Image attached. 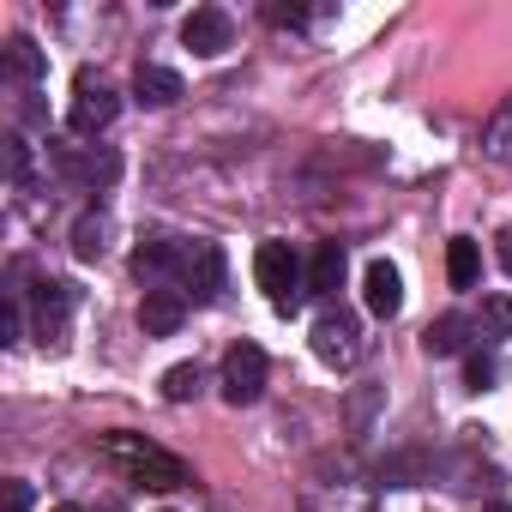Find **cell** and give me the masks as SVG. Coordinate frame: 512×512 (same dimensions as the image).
I'll return each mask as SVG.
<instances>
[{"mask_svg": "<svg viewBox=\"0 0 512 512\" xmlns=\"http://www.w3.org/2000/svg\"><path fill=\"white\" fill-rule=\"evenodd\" d=\"M253 278H260V290L272 296L278 314H296L308 284H302V260L290 241H260V253H253Z\"/></svg>", "mask_w": 512, "mask_h": 512, "instance_id": "6da1fadb", "label": "cell"}, {"mask_svg": "<svg viewBox=\"0 0 512 512\" xmlns=\"http://www.w3.org/2000/svg\"><path fill=\"white\" fill-rule=\"evenodd\" d=\"M103 446H109V458H115V464H127V476H133V482H145V488H181V482H187V464H181V458H169L163 446L139 440V434H109Z\"/></svg>", "mask_w": 512, "mask_h": 512, "instance_id": "7a4b0ae2", "label": "cell"}, {"mask_svg": "<svg viewBox=\"0 0 512 512\" xmlns=\"http://www.w3.org/2000/svg\"><path fill=\"white\" fill-rule=\"evenodd\" d=\"M308 344H314V356H320L326 368H350V362L362 356V326H356L344 308H332V314L314 320V338H308Z\"/></svg>", "mask_w": 512, "mask_h": 512, "instance_id": "3957f363", "label": "cell"}, {"mask_svg": "<svg viewBox=\"0 0 512 512\" xmlns=\"http://www.w3.org/2000/svg\"><path fill=\"white\" fill-rule=\"evenodd\" d=\"M266 392V350L260 344H235L223 356V398L229 404H260Z\"/></svg>", "mask_w": 512, "mask_h": 512, "instance_id": "277c9868", "label": "cell"}, {"mask_svg": "<svg viewBox=\"0 0 512 512\" xmlns=\"http://www.w3.org/2000/svg\"><path fill=\"white\" fill-rule=\"evenodd\" d=\"M115 115H121V97H115L103 79L79 73V97H73V115H67V127H73L79 139H91V133H103Z\"/></svg>", "mask_w": 512, "mask_h": 512, "instance_id": "5b68a950", "label": "cell"}, {"mask_svg": "<svg viewBox=\"0 0 512 512\" xmlns=\"http://www.w3.org/2000/svg\"><path fill=\"white\" fill-rule=\"evenodd\" d=\"M223 272H229V260H223L217 241H193V247H187L181 284L193 290V302H217V296H223Z\"/></svg>", "mask_w": 512, "mask_h": 512, "instance_id": "8992f818", "label": "cell"}, {"mask_svg": "<svg viewBox=\"0 0 512 512\" xmlns=\"http://www.w3.org/2000/svg\"><path fill=\"white\" fill-rule=\"evenodd\" d=\"M181 43H187L193 55H205V61H211V55H223V49L235 43V19H229L223 7H193V13H187V25H181Z\"/></svg>", "mask_w": 512, "mask_h": 512, "instance_id": "52a82bcc", "label": "cell"}, {"mask_svg": "<svg viewBox=\"0 0 512 512\" xmlns=\"http://www.w3.org/2000/svg\"><path fill=\"white\" fill-rule=\"evenodd\" d=\"M362 302H368V314H380V320H392V314L404 308V278H398L392 260H368V272H362Z\"/></svg>", "mask_w": 512, "mask_h": 512, "instance_id": "ba28073f", "label": "cell"}, {"mask_svg": "<svg viewBox=\"0 0 512 512\" xmlns=\"http://www.w3.org/2000/svg\"><path fill=\"white\" fill-rule=\"evenodd\" d=\"M73 302H79V290H73V284H61V278H43V284H37L31 308H37V332H43V344L67 332V314H73Z\"/></svg>", "mask_w": 512, "mask_h": 512, "instance_id": "9c48e42d", "label": "cell"}, {"mask_svg": "<svg viewBox=\"0 0 512 512\" xmlns=\"http://www.w3.org/2000/svg\"><path fill=\"white\" fill-rule=\"evenodd\" d=\"M181 320H187V296H181V290H145V302H139L145 338H175Z\"/></svg>", "mask_w": 512, "mask_h": 512, "instance_id": "30bf717a", "label": "cell"}, {"mask_svg": "<svg viewBox=\"0 0 512 512\" xmlns=\"http://www.w3.org/2000/svg\"><path fill=\"white\" fill-rule=\"evenodd\" d=\"M181 260H187V247H175V241H139L133 272H139L145 284H157V290H163V278H169V272H181Z\"/></svg>", "mask_w": 512, "mask_h": 512, "instance_id": "8fae6325", "label": "cell"}, {"mask_svg": "<svg viewBox=\"0 0 512 512\" xmlns=\"http://www.w3.org/2000/svg\"><path fill=\"white\" fill-rule=\"evenodd\" d=\"M344 241H320L314 247V266H308V290L314 296H332V290H344Z\"/></svg>", "mask_w": 512, "mask_h": 512, "instance_id": "7c38bea8", "label": "cell"}, {"mask_svg": "<svg viewBox=\"0 0 512 512\" xmlns=\"http://www.w3.org/2000/svg\"><path fill=\"white\" fill-rule=\"evenodd\" d=\"M133 97H139L145 109H169V103L181 97V79H175L169 67H139V73H133Z\"/></svg>", "mask_w": 512, "mask_h": 512, "instance_id": "4fadbf2b", "label": "cell"}, {"mask_svg": "<svg viewBox=\"0 0 512 512\" xmlns=\"http://www.w3.org/2000/svg\"><path fill=\"white\" fill-rule=\"evenodd\" d=\"M464 344H470V320H464V314H440V320L422 332V350H428V356H458Z\"/></svg>", "mask_w": 512, "mask_h": 512, "instance_id": "5bb4252c", "label": "cell"}, {"mask_svg": "<svg viewBox=\"0 0 512 512\" xmlns=\"http://www.w3.org/2000/svg\"><path fill=\"white\" fill-rule=\"evenodd\" d=\"M73 253L91 266V260H103L109 253V211H85L79 223H73Z\"/></svg>", "mask_w": 512, "mask_h": 512, "instance_id": "9a60e30c", "label": "cell"}, {"mask_svg": "<svg viewBox=\"0 0 512 512\" xmlns=\"http://www.w3.org/2000/svg\"><path fill=\"white\" fill-rule=\"evenodd\" d=\"M446 278H452V290H476V278H482V253H476L470 235H458V241L446 247Z\"/></svg>", "mask_w": 512, "mask_h": 512, "instance_id": "2e32d148", "label": "cell"}, {"mask_svg": "<svg viewBox=\"0 0 512 512\" xmlns=\"http://www.w3.org/2000/svg\"><path fill=\"white\" fill-rule=\"evenodd\" d=\"M7 67H13L19 79H31V85L49 79V61H43V49H37L31 37H13V43H7Z\"/></svg>", "mask_w": 512, "mask_h": 512, "instance_id": "e0dca14e", "label": "cell"}, {"mask_svg": "<svg viewBox=\"0 0 512 512\" xmlns=\"http://www.w3.org/2000/svg\"><path fill=\"white\" fill-rule=\"evenodd\" d=\"M482 151H488V157H500V163H512V97H506V103H500V115L488 121Z\"/></svg>", "mask_w": 512, "mask_h": 512, "instance_id": "ac0fdd59", "label": "cell"}, {"mask_svg": "<svg viewBox=\"0 0 512 512\" xmlns=\"http://www.w3.org/2000/svg\"><path fill=\"white\" fill-rule=\"evenodd\" d=\"M494 380H500V356H488V350H470V356H464V386H470V392H488Z\"/></svg>", "mask_w": 512, "mask_h": 512, "instance_id": "d6986e66", "label": "cell"}, {"mask_svg": "<svg viewBox=\"0 0 512 512\" xmlns=\"http://www.w3.org/2000/svg\"><path fill=\"white\" fill-rule=\"evenodd\" d=\"M67 169H73V175H85V181H97V187H109V181L121 175V163H115L109 151H97V157H67Z\"/></svg>", "mask_w": 512, "mask_h": 512, "instance_id": "ffe728a7", "label": "cell"}, {"mask_svg": "<svg viewBox=\"0 0 512 512\" xmlns=\"http://www.w3.org/2000/svg\"><path fill=\"white\" fill-rule=\"evenodd\" d=\"M193 392H199V362H181V368L163 374V398H169V404H187Z\"/></svg>", "mask_w": 512, "mask_h": 512, "instance_id": "44dd1931", "label": "cell"}, {"mask_svg": "<svg viewBox=\"0 0 512 512\" xmlns=\"http://www.w3.org/2000/svg\"><path fill=\"white\" fill-rule=\"evenodd\" d=\"M482 332L488 338H512V302L506 296H488L482 302Z\"/></svg>", "mask_w": 512, "mask_h": 512, "instance_id": "7402d4cb", "label": "cell"}, {"mask_svg": "<svg viewBox=\"0 0 512 512\" xmlns=\"http://www.w3.org/2000/svg\"><path fill=\"white\" fill-rule=\"evenodd\" d=\"M31 506V482H7V512H25Z\"/></svg>", "mask_w": 512, "mask_h": 512, "instance_id": "603a6c76", "label": "cell"}, {"mask_svg": "<svg viewBox=\"0 0 512 512\" xmlns=\"http://www.w3.org/2000/svg\"><path fill=\"white\" fill-rule=\"evenodd\" d=\"M0 338L19 344V302H7V314H0Z\"/></svg>", "mask_w": 512, "mask_h": 512, "instance_id": "cb8c5ba5", "label": "cell"}, {"mask_svg": "<svg viewBox=\"0 0 512 512\" xmlns=\"http://www.w3.org/2000/svg\"><path fill=\"white\" fill-rule=\"evenodd\" d=\"M266 19H272V25H302L308 13H302V7H266Z\"/></svg>", "mask_w": 512, "mask_h": 512, "instance_id": "d4e9b609", "label": "cell"}, {"mask_svg": "<svg viewBox=\"0 0 512 512\" xmlns=\"http://www.w3.org/2000/svg\"><path fill=\"white\" fill-rule=\"evenodd\" d=\"M7 169H13V181L25 175V139H7Z\"/></svg>", "mask_w": 512, "mask_h": 512, "instance_id": "484cf974", "label": "cell"}, {"mask_svg": "<svg viewBox=\"0 0 512 512\" xmlns=\"http://www.w3.org/2000/svg\"><path fill=\"white\" fill-rule=\"evenodd\" d=\"M494 253H500V272H506V278H512V223H506V229H500V247H494Z\"/></svg>", "mask_w": 512, "mask_h": 512, "instance_id": "4316f807", "label": "cell"}, {"mask_svg": "<svg viewBox=\"0 0 512 512\" xmlns=\"http://www.w3.org/2000/svg\"><path fill=\"white\" fill-rule=\"evenodd\" d=\"M482 512H512V506H506V500H494V506H482Z\"/></svg>", "mask_w": 512, "mask_h": 512, "instance_id": "83f0119b", "label": "cell"}, {"mask_svg": "<svg viewBox=\"0 0 512 512\" xmlns=\"http://www.w3.org/2000/svg\"><path fill=\"white\" fill-rule=\"evenodd\" d=\"M55 512H79V506H55Z\"/></svg>", "mask_w": 512, "mask_h": 512, "instance_id": "f1b7e54d", "label": "cell"}]
</instances>
